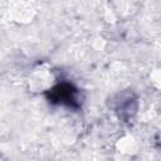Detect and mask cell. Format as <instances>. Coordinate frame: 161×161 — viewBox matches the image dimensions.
Returning <instances> with one entry per match:
<instances>
[{
    "label": "cell",
    "instance_id": "obj_1",
    "mask_svg": "<svg viewBox=\"0 0 161 161\" xmlns=\"http://www.w3.org/2000/svg\"><path fill=\"white\" fill-rule=\"evenodd\" d=\"M52 80H53V74L49 69H36L30 78L31 87L35 91H44L52 87Z\"/></svg>",
    "mask_w": 161,
    "mask_h": 161
}]
</instances>
